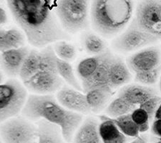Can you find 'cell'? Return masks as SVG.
Masks as SVG:
<instances>
[{"label": "cell", "instance_id": "1", "mask_svg": "<svg viewBox=\"0 0 161 143\" xmlns=\"http://www.w3.org/2000/svg\"><path fill=\"white\" fill-rule=\"evenodd\" d=\"M58 0H7L15 22L23 30L28 41L44 48L69 36L59 24L56 14Z\"/></svg>", "mask_w": 161, "mask_h": 143}, {"label": "cell", "instance_id": "2", "mask_svg": "<svg viewBox=\"0 0 161 143\" xmlns=\"http://www.w3.org/2000/svg\"><path fill=\"white\" fill-rule=\"evenodd\" d=\"M22 115L30 120H45L60 128L67 142L73 140L75 132L82 121V115L63 107L53 95L32 94L28 96L22 110Z\"/></svg>", "mask_w": 161, "mask_h": 143}, {"label": "cell", "instance_id": "3", "mask_svg": "<svg viewBox=\"0 0 161 143\" xmlns=\"http://www.w3.org/2000/svg\"><path fill=\"white\" fill-rule=\"evenodd\" d=\"M133 12L132 0H92L90 17L94 29L105 37L123 31Z\"/></svg>", "mask_w": 161, "mask_h": 143}, {"label": "cell", "instance_id": "4", "mask_svg": "<svg viewBox=\"0 0 161 143\" xmlns=\"http://www.w3.org/2000/svg\"><path fill=\"white\" fill-rule=\"evenodd\" d=\"M90 0H58L56 14L65 32L76 33L89 24Z\"/></svg>", "mask_w": 161, "mask_h": 143}, {"label": "cell", "instance_id": "5", "mask_svg": "<svg viewBox=\"0 0 161 143\" xmlns=\"http://www.w3.org/2000/svg\"><path fill=\"white\" fill-rule=\"evenodd\" d=\"M27 98L25 85L17 80L0 84V124L22 112Z\"/></svg>", "mask_w": 161, "mask_h": 143}, {"label": "cell", "instance_id": "6", "mask_svg": "<svg viewBox=\"0 0 161 143\" xmlns=\"http://www.w3.org/2000/svg\"><path fill=\"white\" fill-rule=\"evenodd\" d=\"M132 25L161 39V0H143L137 6Z\"/></svg>", "mask_w": 161, "mask_h": 143}, {"label": "cell", "instance_id": "7", "mask_svg": "<svg viewBox=\"0 0 161 143\" xmlns=\"http://www.w3.org/2000/svg\"><path fill=\"white\" fill-rule=\"evenodd\" d=\"M37 126L21 117H13L0 124V136L4 143H31L37 140Z\"/></svg>", "mask_w": 161, "mask_h": 143}, {"label": "cell", "instance_id": "8", "mask_svg": "<svg viewBox=\"0 0 161 143\" xmlns=\"http://www.w3.org/2000/svg\"><path fill=\"white\" fill-rule=\"evenodd\" d=\"M158 41L155 36L132 24L125 32L114 39L113 47L122 53H128L154 43Z\"/></svg>", "mask_w": 161, "mask_h": 143}, {"label": "cell", "instance_id": "9", "mask_svg": "<svg viewBox=\"0 0 161 143\" xmlns=\"http://www.w3.org/2000/svg\"><path fill=\"white\" fill-rule=\"evenodd\" d=\"M63 82L58 71H38L23 81V85L34 94L49 95L60 89Z\"/></svg>", "mask_w": 161, "mask_h": 143}, {"label": "cell", "instance_id": "10", "mask_svg": "<svg viewBox=\"0 0 161 143\" xmlns=\"http://www.w3.org/2000/svg\"><path fill=\"white\" fill-rule=\"evenodd\" d=\"M161 54L157 47H148L132 54L127 59V65L134 73L150 71L160 66Z\"/></svg>", "mask_w": 161, "mask_h": 143}, {"label": "cell", "instance_id": "11", "mask_svg": "<svg viewBox=\"0 0 161 143\" xmlns=\"http://www.w3.org/2000/svg\"><path fill=\"white\" fill-rule=\"evenodd\" d=\"M56 98L63 107L71 111L80 114H88L91 112L86 95L72 87L63 85L57 92Z\"/></svg>", "mask_w": 161, "mask_h": 143}, {"label": "cell", "instance_id": "12", "mask_svg": "<svg viewBox=\"0 0 161 143\" xmlns=\"http://www.w3.org/2000/svg\"><path fill=\"white\" fill-rule=\"evenodd\" d=\"M30 49L27 46L10 49L0 54V64L7 76H19L21 69Z\"/></svg>", "mask_w": 161, "mask_h": 143}, {"label": "cell", "instance_id": "13", "mask_svg": "<svg viewBox=\"0 0 161 143\" xmlns=\"http://www.w3.org/2000/svg\"><path fill=\"white\" fill-rule=\"evenodd\" d=\"M114 55L110 51L105 52L103 59L97 69L90 80L82 85V91L85 93L89 90L99 88H110L108 85V74L110 65ZM111 89V88H110Z\"/></svg>", "mask_w": 161, "mask_h": 143}, {"label": "cell", "instance_id": "14", "mask_svg": "<svg viewBox=\"0 0 161 143\" xmlns=\"http://www.w3.org/2000/svg\"><path fill=\"white\" fill-rule=\"evenodd\" d=\"M131 78L132 75L128 65L125 64L122 59L114 56L109 69V87L112 90L120 88L130 82Z\"/></svg>", "mask_w": 161, "mask_h": 143}, {"label": "cell", "instance_id": "15", "mask_svg": "<svg viewBox=\"0 0 161 143\" xmlns=\"http://www.w3.org/2000/svg\"><path fill=\"white\" fill-rule=\"evenodd\" d=\"M155 95L156 92L152 88L141 85H127L119 90L118 96L137 106Z\"/></svg>", "mask_w": 161, "mask_h": 143}, {"label": "cell", "instance_id": "16", "mask_svg": "<svg viewBox=\"0 0 161 143\" xmlns=\"http://www.w3.org/2000/svg\"><path fill=\"white\" fill-rule=\"evenodd\" d=\"M73 143H103L97 120L90 117L82 123L75 132Z\"/></svg>", "mask_w": 161, "mask_h": 143}, {"label": "cell", "instance_id": "17", "mask_svg": "<svg viewBox=\"0 0 161 143\" xmlns=\"http://www.w3.org/2000/svg\"><path fill=\"white\" fill-rule=\"evenodd\" d=\"M100 135L103 143H127L128 137L122 132L108 116H100Z\"/></svg>", "mask_w": 161, "mask_h": 143}, {"label": "cell", "instance_id": "18", "mask_svg": "<svg viewBox=\"0 0 161 143\" xmlns=\"http://www.w3.org/2000/svg\"><path fill=\"white\" fill-rule=\"evenodd\" d=\"M112 90L110 88H99L85 93L91 112L98 113L107 108L112 96Z\"/></svg>", "mask_w": 161, "mask_h": 143}, {"label": "cell", "instance_id": "19", "mask_svg": "<svg viewBox=\"0 0 161 143\" xmlns=\"http://www.w3.org/2000/svg\"><path fill=\"white\" fill-rule=\"evenodd\" d=\"M37 143H69L64 139L60 128L45 120H40L37 125Z\"/></svg>", "mask_w": 161, "mask_h": 143}, {"label": "cell", "instance_id": "20", "mask_svg": "<svg viewBox=\"0 0 161 143\" xmlns=\"http://www.w3.org/2000/svg\"><path fill=\"white\" fill-rule=\"evenodd\" d=\"M25 42V34L17 28L5 29L0 27V52L22 47Z\"/></svg>", "mask_w": 161, "mask_h": 143}, {"label": "cell", "instance_id": "21", "mask_svg": "<svg viewBox=\"0 0 161 143\" xmlns=\"http://www.w3.org/2000/svg\"><path fill=\"white\" fill-rule=\"evenodd\" d=\"M104 54L92 56L82 59L77 65V74L81 81V85L90 80L103 59Z\"/></svg>", "mask_w": 161, "mask_h": 143}, {"label": "cell", "instance_id": "22", "mask_svg": "<svg viewBox=\"0 0 161 143\" xmlns=\"http://www.w3.org/2000/svg\"><path fill=\"white\" fill-rule=\"evenodd\" d=\"M40 51L31 49L21 69L19 77L22 81L27 80L40 71Z\"/></svg>", "mask_w": 161, "mask_h": 143}, {"label": "cell", "instance_id": "23", "mask_svg": "<svg viewBox=\"0 0 161 143\" xmlns=\"http://www.w3.org/2000/svg\"><path fill=\"white\" fill-rule=\"evenodd\" d=\"M57 71L63 81L66 82L75 89L82 90V85L75 76L73 68L69 62L63 61L60 59H57Z\"/></svg>", "mask_w": 161, "mask_h": 143}, {"label": "cell", "instance_id": "24", "mask_svg": "<svg viewBox=\"0 0 161 143\" xmlns=\"http://www.w3.org/2000/svg\"><path fill=\"white\" fill-rule=\"evenodd\" d=\"M82 43L87 53L92 56L100 55L108 51L105 41L95 33H86L83 36Z\"/></svg>", "mask_w": 161, "mask_h": 143}, {"label": "cell", "instance_id": "25", "mask_svg": "<svg viewBox=\"0 0 161 143\" xmlns=\"http://www.w3.org/2000/svg\"><path fill=\"white\" fill-rule=\"evenodd\" d=\"M136 108V106L118 96L115 99L111 101L106 108L105 111L108 117L113 118L131 113Z\"/></svg>", "mask_w": 161, "mask_h": 143}, {"label": "cell", "instance_id": "26", "mask_svg": "<svg viewBox=\"0 0 161 143\" xmlns=\"http://www.w3.org/2000/svg\"><path fill=\"white\" fill-rule=\"evenodd\" d=\"M110 118L127 137H136L139 135V130L132 118L131 113Z\"/></svg>", "mask_w": 161, "mask_h": 143}, {"label": "cell", "instance_id": "27", "mask_svg": "<svg viewBox=\"0 0 161 143\" xmlns=\"http://www.w3.org/2000/svg\"><path fill=\"white\" fill-rule=\"evenodd\" d=\"M53 47L57 57L63 61H72L76 57V49L75 46L65 41H55Z\"/></svg>", "mask_w": 161, "mask_h": 143}, {"label": "cell", "instance_id": "28", "mask_svg": "<svg viewBox=\"0 0 161 143\" xmlns=\"http://www.w3.org/2000/svg\"><path fill=\"white\" fill-rule=\"evenodd\" d=\"M131 117L140 132H145L150 128V118L147 113L142 108H136L131 113Z\"/></svg>", "mask_w": 161, "mask_h": 143}, {"label": "cell", "instance_id": "29", "mask_svg": "<svg viewBox=\"0 0 161 143\" xmlns=\"http://www.w3.org/2000/svg\"><path fill=\"white\" fill-rule=\"evenodd\" d=\"M160 66L157 69L150 70V71H145L135 73L136 76L135 80L136 81L141 83L143 85H152L156 83L158 77L160 75Z\"/></svg>", "mask_w": 161, "mask_h": 143}, {"label": "cell", "instance_id": "30", "mask_svg": "<svg viewBox=\"0 0 161 143\" xmlns=\"http://www.w3.org/2000/svg\"><path fill=\"white\" fill-rule=\"evenodd\" d=\"M161 104V98L160 96H158L155 95L153 96L152 98H149L148 100L145 101V103L141 104V105H139V108H142V110H144L148 115L150 120H151L154 118L156 111L158 110V107Z\"/></svg>", "mask_w": 161, "mask_h": 143}, {"label": "cell", "instance_id": "31", "mask_svg": "<svg viewBox=\"0 0 161 143\" xmlns=\"http://www.w3.org/2000/svg\"><path fill=\"white\" fill-rule=\"evenodd\" d=\"M152 132L155 136L158 137V139L161 140V119L154 120L152 126Z\"/></svg>", "mask_w": 161, "mask_h": 143}, {"label": "cell", "instance_id": "32", "mask_svg": "<svg viewBox=\"0 0 161 143\" xmlns=\"http://www.w3.org/2000/svg\"><path fill=\"white\" fill-rule=\"evenodd\" d=\"M7 22V12L4 8L0 7V27L4 25Z\"/></svg>", "mask_w": 161, "mask_h": 143}, {"label": "cell", "instance_id": "33", "mask_svg": "<svg viewBox=\"0 0 161 143\" xmlns=\"http://www.w3.org/2000/svg\"><path fill=\"white\" fill-rule=\"evenodd\" d=\"M130 143H147V138L146 136H139L138 135Z\"/></svg>", "mask_w": 161, "mask_h": 143}, {"label": "cell", "instance_id": "34", "mask_svg": "<svg viewBox=\"0 0 161 143\" xmlns=\"http://www.w3.org/2000/svg\"><path fill=\"white\" fill-rule=\"evenodd\" d=\"M154 119L155 120H160L161 119V104L158 108L156 113H155V117H154Z\"/></svg>", "mask_w": 161, "mask_h": 143}, {"label": "cell", "instance_id": "35", "mask_svg": "<svg viewBox=\"0 0 161 143\" xmlns=\"http://www.w3.org/2000/svg\"><path fill=\"white\" fill-rule=\"evenodd\" d=\"M3 80H4L3 74H2V72L0 71V84H2V82H3Z\"/></svg>", "mask_w": 161, "mask_h": 143}, {"label": "cell", "instance_id": "36", "mask_svg": "<svg viewBox=\"0 0 161 143\" xmlns=\"http://www.w3.org/2000/svg\"><path fill=\"white\" fill-rule=\"evenodd\" d=\"M159 87H160V90L161 92V76H160V84H159Z\"/></svg>", "mask_w": 161, "mask_h": 143}, {"label": "cell", "instance_id": "37", "mask_svg": "<svg viewBox=\"0 0 161 143\" xmlns=\"http://www.w3.org/2000/svg\"><path fill=\"white\" fill-rule=\"evenodd\" d=\"M0 143H4V142H3V140H2L1 136H0Z\"/></svg>", "mask_w": 161, "mask_h": 143}, {"label": "cell", "instance_id": "38", "mask_svg": "<svg viewBox=\"0 0 161 143\" xmlns=\"http://www.w3.org/2000/svg\"><path fill=\"white\" fill-rule=\"evenodd\" d=\"M157 143H161V140L158 139V141H157Z\"/></svg>", "mask_w": 161, "mask_h": 143}, {"label": "cell", "instance_id": "39", "mask_svg": "<svg viewBox=\"0 0 161 143\" xmlns=\"http://www.w3.org/2000/svg\"><path fill=\"white\" fill-rule=\"evenodd\" d=\"M31 143H37V141H36V142H31Z\"/></svg>", "mask_w": 161, "mask_h": 143}]
</instances>
